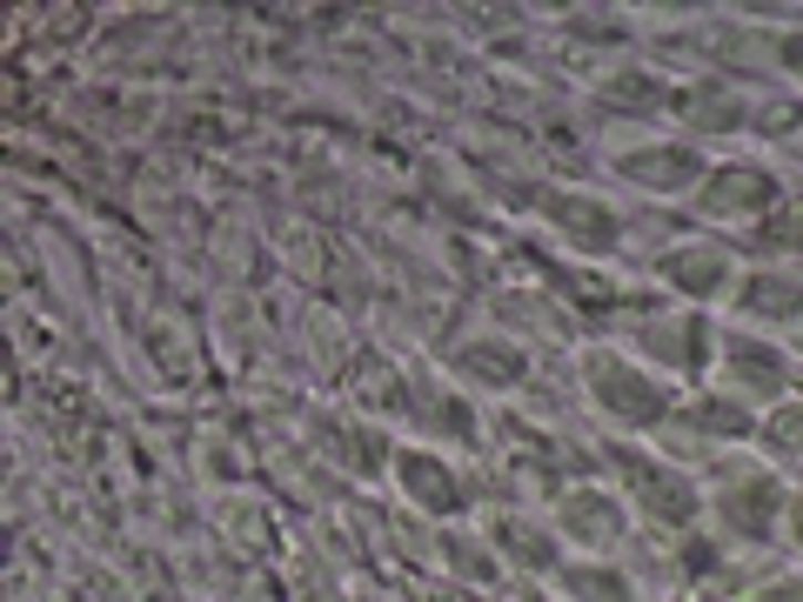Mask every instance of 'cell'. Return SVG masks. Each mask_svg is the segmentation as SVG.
<instances>
[{"mask_svg":"<svg viewBox=\"0 0 803 602\" xmlns=\"http://www.w3.org/2000/svg\"><path fill=\"white\" fill-rule=\"evenodd\" d=\"M409 482L422 489V502H449V482H442V469H429V463H409Z\"/></svg>","mask_w":803,"mask_h":602,"instance_id":"cell-1","label":"cell"},{"mask_svg":"<svg viewBox=\"0 0 803 602\" xmlns=\"http://www.w3.org/2000/svg\"><path fill=\"white\" fill-rule=\"evenodd\" d=\"M796 522H803V502H796Z\"/></svg>","mask_w":803,"mask_h":602,"instance_id":"cell-2","label":"cell"}]
</instances>
